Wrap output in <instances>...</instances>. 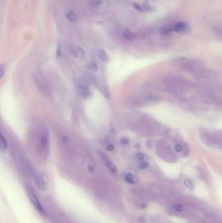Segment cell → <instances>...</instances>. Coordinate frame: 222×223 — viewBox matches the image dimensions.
I'll return each mask as SVG.
<instances>
[{"instance_id": "6da1fadb", "label": "cell", "mask_w": 222, "mask_h": 223, "mask_svg": "<svg viewBox=\"0 0 222 223\" xmlns=\"http://www.w3.org/2000/svg\"><path fill=\"white\" fill-rule=\"evenodd\" d=\"M27 192H28V197H29L30 201H31V203L33 204V205L35 207V208L37 209L41 214H44V210L43 207L41 205L40 201L39 200L37 197H36L35 194L33 193L32 190L28 188L27 190Z\"/></svg>"}, {"instance_id": "7a4b0ae2", "label": "cell", "mask_w": 222, "mask_h": 223, "mask_svg": "<svg viewBox=\"0 0 222 223\" xmlns=\"http://www.w3.org/2000/svg\"><path fill=\"white\" fill-rule=\"evenodd\" d=\"M98 155L100 157V158H101L103 163L105 164V166H106V167L108 168V169L110 171L111 173H112L113 174H115L116 173H117V168H116L114 163L111 161L110 159H109V158L105 155L103 152L99 151Z\"/></svg>"}, {"instance_id": "3957f363", "label": "cell", "mask_w": 222, "mask_h": 223, "mask_svg": "<svg viewBox=\"0 0 222 223\" xmlns=\"http://www.w3.org/2000/svg\"><path fill=\"white\" fill-rule=\"evenodd\" d=\"M35 182L36 187H37V188L40 190L41 191L46 190L48 187L43 177H41L40 176H39V175H36V176L35 177Z\"/></svg>"}, {"instance_id": "277c9868", "label": "cell", "mask_w": 222, "mask_h": 223, "mask_svg": "<svg viewBox=\"0 0 222 223\" xmlns=\"http://www.w3.org/2000/svg\"><path fill=\"white\" fill-rule=\"evenodd\" d=\"M72 54L78 60H82L85 56V53L80 47H75L72 49Z\"/></svg>"}, {"instance_id": "5b68a950", "label": "cell", "mask_w": 222, "mask_h": 223, "mask_svg": "<svg viewBox=\"0 0 222 223\" xmlns=\"http://www.w3.org/2000/svg\"><path fill=\"white\" fill-rule=\"evenodd\" d=\"M188 29V25L186 24H185L184 22H178L177 24H176L174 26L173 30L175 31L177 33H184Z\"/></svg>"}, {"instance_id": "8992f818", "label": "cell", "mask_w": 222, "mask_h": 223, "mask_svg": "<svg viewBox=\"0 0 222 223\" xmlns=\"http://www.w3.org/2000/svg\"><path fill=\"white\" fill-rule=\"evenodd\" d=\"M35 82H37V86L39 88L40 91H43V92H47V86L44 82V80H43V78L41 79V77H40L38 75L35 76Z\"/></svg>"}, {"instance_id": "52a82bcc", "label": "cell", "mask_w": 222, "mask_h": 223, "mask_svg": "<svg viewBox=\"0 0 222 223\" xmlns=\"http://www.w3.org/2000/svg\"><path fill=\"white\" fill-rule=\"evenodd\" d=\"M81 96L85 99H90L92 97V92L89 88H79Z\"/></svg>"}, {"instance_id": "ba28073f", "label": "cell", "mask_w": 222, "mask_h": 223, "mask_svg": "<svg viewBox=\"0 0 222 223\" xmlns=\"http://www.w3.org/2000/svg\"><path fill=\"white\" fill-rule=\"evenodd\" d=\"M123 37L127 41H132L135 39L136 35L134 33L132 32V31H131L129 29L125 28V29L123 31Z\"/></svg>"}, {"instance_id": "9c48e42d", "label": "cell", "mask_w": 222, "mask_h": 223, "mask_svg": "<svg viewBox=\"0 0 222 223\" xmlns=\"http://www.w3.org/2000/svg\"><path fill=\"white\" fill-rule=\"evenodd\" d=\"M65 17L68 21H70L72 23H75L77 21V18L75 13L71 10H67V13H65Z\"/></svg>"}, {"instance_id": "30bf717a", "label": "cell", "mask_w": 222, "mask_h": 223, "mask_svg": "<svg viewBox=\"0 0 222 223\" xmlns=\"http://www.w3.org/2000/svg\"><path fill=\"white\" fill-rule=\"evenodd\" d=\"M98 56L99 57V59L102 61L104 63H106L108 61V55L106 54V53H105V52L104 50L99 49L98 52Z\"/></svg>"}, {"instance_id": "8fae6325", "label": "cell", "mask_w": 222, "mask_h": 223, "mask_svg": "<svg viewBox=\"0 0 222 223\" xmlns=\"http://www.w3.org/2000/svg\"><path fill=\"white\" fill-rule=\"evenodd\" d=\"M48 141H49V133H48V132L46 131L43 132V135H42V136H41V139H40L41 145L43 146H46L48 143Z\"/></svg>"}, {"instance_id": "7c38bea8", "label": "cell", "mask_w": 222, "mask_h": 223, "mask_svg": "<svg viewBox=\"0 0 222 223\" xmlns=\"http://www.w3.org/2000/svg\"><path fill=\"white\" fill-rule=\"evenodd\" d=\"M173 29L169 27H162L160 29V33L163 36H170L172 34Z\"/></svg>"}, {"instance_id": "4fadbf2b", "label": "cell", "mask_w": 222, "mask_h": 223, "mask_svg": "<svg viewBox=\"0 0 222 223\" xmlns=\"http://www.w3.org/2000/svg\"><path fill=\"white\" fill-rule=\"evenodd\" d=\"M124 179L125 181L130 184H134L135 183L136 181L134 179V176L131 173H125L124 174Z\"/></svg>"}, {"instance_id": "5bb4252c", "label": "cell", "mask_w": 222, "mask_h": 223, "mask_svg": "<svg viewBox=\"0 0 222 223\" xmlns=\"http://www.w3.org/2000/svg\"><path fill=\"white\" fill-rule=\"evenodd\" d=\"M158 99V97L156 95H146V96L144 97V100L145 102H152V101H156Z\"/></svg>"}, {"instance_id": "9a60e30c", "label": "cell", "mask_w": 222, "mask_h": 223, "mask_svg": "<svg viewBox=\"0 0 222 223\" xmlns=\"http://www.w3.org/2000/svg\"><path fill=\"white\" fill-rule=\"evenodd\" d=\"M7 147V142L3 135H1V151L5 150Z\"/></svg>"}, {"instance_id": "2e32d148", "label": "cell", "mask_w": 222, "mask_h": 223, "mask_svg": "<svg viewBox=\"0 0 222 223\" xmlns=\"http://www.w3.org/2000/svg\"><path fill=\"white\" fill-rule=\"evenodd\" d=\"M77 86L78 88H89V84L85 80H79L77 82Z\"/></svg>"}, {"instance_id": "e0dca14e", "label": "cell", "mask_w": 222, "mask_h": 223, "mask_svg": "<svg viewBox=\"0 0 222 223\" xmlns=\"http://www.w3.org/2000/svg\"><path fill=\"white\" fill-rule=\"evenodd\" d=\"M142 9L144 11H153V10H155L154 7L147 3H144V5H143Z\"/></svg>"}, {"instance_id": "ac0fdd59", "label": "cell", "mask_w": 222, "mask_h": 223, "mask_svg": "<svg viewBox=\"0 0 222 223\" xmlns=\"http://www.w3.org/2000/svg\"><path fill=\"white\" fill-rule=\"evenodd\" d=\"M184 185H186V187H187L188 189H193V185L192 182L191 181H190L189 179H184Z\"/></svg>"}, {"instance_id": "d6986e66", "label": "cell", "mask_w": 222, "mask_h": 223, "mask_svg": "<svg viewBox=\"0 0 222 223\" xmlns=\"http://www.w3.org/2000/svg\"><path fill=\"white\" fill-rule=\"evenodd\" d=\"M62 52V45L61 43H59L57 46V49H56V56L59 57L61 55Z\"/></svg>"}, {"instance_id": "ffe728a7", "label": "cell", "mask_w": 222, "mask_h": 223, "mask_svg": "<svg viewBox=\"0 0 222 223\" xmlns=\"http://www.w3.org/2000/svg\"><path fill=\"white\" fill-rule=\"evenodd\" d=\"M183 150V147L181 144H178L175 146V150L177 153H181Z\"/></svg>"}, {"instance_id": "44dd1931", "label": "cell", "mask_w": 222, "mask_h": 223, "mask_svg": "<svg viewBox=\"0 0 222 223\" xmlns=\"http://www.w3.org/2000/svg\"><path fill=\"white\" fill-rule=\"evenodd\" d=\"M149 166V163L147 162H141L140 164V168L141 169H146Z\"/></svg>"}, {"instance_id": "7402d4cb", "label": "cell", "mask_w": 222, "mask_h": 223, "mask_svg": "<svg viewBox=\"0 0 222 223\" xmlns=\"http://www.w3.org/2000/svg\"><path fill=\"white\" fill-rule=\"evenodd\" d=\"M90 67H91V69L94 71H97L98 70V66L96 65V63H94L93 62H91V63H90L89 65Z\"/></svg>"}, {"instance_id": "603a6c76", "label": "cell", "mask_w": 222, "mask_h": 223, "mask_svg": "<svg viewBox=\"0 0 222 223\" xmlns=\"http://www.w3.org/2000/svg\"><path fill=\"white\" fill-rule=\"evenodd\" d=\"M5 70V66L3 64L1 65V67H0V78H2V77L4 75Z\"/></svg>"}, {"instance_id": "cb8c5ba5", "label": "cell", "mask_w": 222, "mask_h": 223, "mask_svg": "<svg viewBox=\"0 0 222 223\" xmlns=\"http://www.w3.org/2000/svg\"><path fill=\"white\" fill-rule=\"evenodd\" d=\"M136 157L139 161H143L145 158V155L141 153H137L136 155Z\"/></svg>"}, {"instance_id": "d4e9b609", "label": "cell", "mask_w": 222, "mask_h": 223, "mask_svg": "<svg viewBox=\"0 0 222 223\" xmlns=\"http://www.w3.org/2000/svg\"><path fill=\"white\" fill-rule=\"evenodd\" d=\"M175 209L177 212H182L183 211V207L180 204H177L175 205Z\"/></svg>"}, {"instance_id": "484cf974", "label": "cell", "mask_w": 222, "mask_h": 223, "mask_svg": "<svg viewBox=\"0 0 222 223\" xmlns=\"http://www.w3.org/2000/svg\"><path fill=\"white\" fill-rule=\"evenodd\" d=\"M121 144L123 146L127 145L129 144V140L126 139H123L121 140Z\"/></svg>"}, {"instance_id": "4316f807", "label": "cell", "mask_w": 222, "mask_h": 223, "mask_svg": "<svg viewBox=\"0 0 222 223\" xmlns=\"http://www.w3.org/2000/svg\"><path fill=\"white\" fill-rule=\"evenodd\" d=\"M107 150L109 151H112L114 150V146L112 144H109L107 145Z\"/></svg>"}, {"instance_id": "83f0119b", "label": "cell", "mask_w": 222, "mask_h": 223, "mask_svg": "<svg viewBox=\"0 0 222 223\" xmlns=\"http://www.w3.org/2000/svg\"><path fill=\"white\" fill-rule=\"evenodd\" d=\"M216 31H217V32H218V33L221 36V37H222V29H216Z\"/></svg>"}]
</instances>
